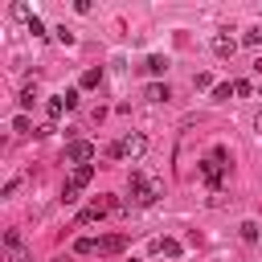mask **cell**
<instances>
[{
	"label": "cell",
	"instance_id": "15",
	"mask_svg": "<svg viewBox=\"0 0 262 262\" xmlns=\"http://www.w3.org/2000/svg\"><path fill=\"white\" fill-rule=\"evenodd\" d=\"M229 94H233V82H217V86H213V98H217V102H229Z\"/></svg>",
	"mask_w": 262,
	"mask_h": 262
},
{
	"label": "cell",
	"instance_id": "5",
	"mask_svg": "<svg viewBox=\"0 0 262 262\" xmlns=\"http://www.w3.org/2000/svg\"><path fill=\"white\" fill-rule=\"evenodd\" d=\"M66 160H70L74 168H82V164H90V160H94V143H86V139H74V143L66 147Z\"/></svg>",
	"mask_w": 262,
	"mask_h": 262
},
{
	"label": "cell",
	"instance_id": "16",
	"mask_svg": "<svg viewBox=\"0 0 262 262\" xmlns=\"http://www.w3.org/2000/svg\"><path fill=\"white\" fill-rule=\"evenodd\" d=\"M94 250H98L94 237H78V242H74V254H94Z\"/></svg>",
	"mask_w": 262,
	"mask_h": 262
},
{
	"label": "cell",
	"instance_id": "14",
	"mask_svg": "<svg viewBox=\"0 0 262 262\" xmlns=\"http://www.w3.org/2000/svg\"><path fill=\"white\" fill-rule=\"evenodd\" d=\"M237 233H242V242H258V221H242Z\"/></svg>",
	"mask_w": 262,
	"mask_h": 262
},
{
	"label": "cell",
	"instance_id": "4",
	"mask_svg": "<svg viewBox=\"0 0 262 262\" xmlns=\"http://www.w3.org/2000/svg\"><path fill=\"white\" fill-rule=\"evenodd\" d=\"M111 209H115V201H111V196H102V201H90V205H86V209L78 213V225H90V221H102V217H106Z\"/></svg>",
	"mask_w": 262,
	"mask_h": 262
},
{
	"label": "cell",
	"instance_id": "1",
	"mask_svg": "<svg viewBox=\"0 0 262 262\" xmlns=\"http://www.w3.org/2000/svg\"><path fill=\"white\" fill-rule=\"evenodd\" d=\"M115 160H139L143 151H147V139L139 135V131H131V135H123V139H115L111 147H106Z\"/></svg>",
	"mask_w": 262,
	"mask_h": 262
},
{
	"label": "cell",
	"instance_id": "10",
	"mask_svg": "<svg viewBox=\"0 0 262 262\" xmlns=\"http://www.w3.org/2000/svg\"><path fill=\"white\" fill-rule=\"evenodd\" d=\"M143 70H147V74H156V78H160V74H164V70H168V57H164V53H151V57H147V61H143Z\"/></svg>",
	"mask_w": 262,
	"mask_h": 262
},
{
	"label": "cell",
	"instance_id": "7",
	"mask_svg": "<svg viewBox=\"0 0 262 262\" xmlns=\"http://www.w3.org/2000/svg\"><path fill=\"white\" fill-rule=\"evenodd\" d=\"M66 111H70V102H66V98H61V94H53V98H49V102H45V115H49V123H57V119H61V115H66Z\"/></svg>",
	"mask_w": 262,
	"mask_h": 262
},
{
	"label": "cell",
	"instance_id": "12",
	"mask_svg": "<svg viewBox=\"0 0 262 262\" xmlns=\"http://www.w3.org/2000/svg\"><path fill=\"white\" fill-rule=\"evenodd\" d=\"M242 45H250V49H258V45H262V25H250V29L242 33Z\"/></svg>",
	"mask_w": 262,
	"mask_h": 262
},
{
	"label": "cell",
	"instance_id": "17",
	"mask_svg": "<svg viewBox=\"0 0 262 262\" xmlns=\"http://www.w3.org/2000/svg\"><path fill=\"white\" fill-rule=\"evenodd\" d=\"M37 102V82H29L25 90H20V106H33Z\"/></svg>",
	"mask_w": 262,
	"mask_h": 262
},
{
	"label": "cell",
	"instance_id": "3",
	"mask_svg": "<svg viewBox=\"0 0 262 262\" xmlns=\"http://www.w3.org/2000/svg\"><path fill=\"white\" fill-rule=\"evenodd\" d=\"M201 176H205V184H209V188H213V192H217V188H221V184H225V164H221V160H213V156H209V160H201Z\"/></svg>",
	"mask_w": 262,
	"mask_h": 262
},
{
	"label": "cell",
	"instance_id": "9",
	"mask_svg": "<svg viewBox=\"0 0 262 262\" xmlns=\"http://www.w3.org/2000/svg\"><path fill=\"white\" fill-rule=\"evenodd\" d=\"M123 246H127V237H123V233H111V237L98 242V254H119Z\"/></svg>",
	"mask_w": 262,
	"mask_h": 262
},
{
	"label": "cell",
	"instance_id": "18",
	"mask_svg": "<svg viewBox=\"0 0 262 262\" xmlns=\"http://www.w3.org/2000/svg\"><path fill=\"white\" fill-rule=\"evenodd\" d=\"M29 33H33V37H45V20H41V16H37V12H33V16H29Z\"/></svg>",
	"mask_w": 262,
	"mask_h": 262
},
{
	"label": "cell",
	"instance_id": "22",
	"mask_svg": "<svg viewBox=\"0 0 262 262\" xmlns=\"http://www.w3.org/2000/svg\"><path fill=\"white\" fill-rule=\"evenodd\" d=\"M4 246H8V250H20V233L8 229V233H4Z\"/></svg>",
	"mask_w": 262,
	"mask_h": 262
},
{
	"label": "cell",
	"instance_id": "20",
	"mask_svg": "<svg viewBox=\"0 0 262 262\" xmlns=\"http://www.w3.org/2000/svg\"><path fill=\"white\" fill-rule=\"evenodd\" d=\"M192 86H196V90H213V78H209V74H196Z\"/></svg>",
	"mask_w": 262,
	"mask_h": 262
},
{
	"label": "cell",
	"instance_id": "6",
	"mask_svg": "<svg viewBox=\"0 0 262 262\" xmlns=\"http://www.w3.org/2000/svg\"><path fill=\"white\" fill-rule=\"evenodd\" d=\"M151 250H156V254H164V258H180V242H176V237H156V242H151Z\"/></svg>",
	"mask_w": 262,
	"mask_h": 262
},
{
	"label": "cell",
	"instance_id": "19",
	"mask_svg": "<svg viewBox=\"0 0 262 262\" xmlns=\"http://www.w3.org/2000/svg\"><path fill=\"white\" fill-rule=\"evenodd\" d=\"M53 37H57V41H61V45H74V33H70V29H66V25H61V29H53Z\"/></svg>",
	"mask_w": 262,
	"mask_h": 262
},
{
	"label": "cell",
	"instance_id": "13",
	"mask_svg": "<svg viewBox=\"0 0 262 262\" xmlns=\"http://www.w3.org/2000/svg\"><path fill=\"white\" fill-rule=\"evenodd\" d=\"M98 82H102V66H90V70L82 74V86H86V90H94Z\"/></svg>",
	"mask_w": 262,
	"mask_h": 262
},
{
	"label": "cell",
	"instance_id": "24",
	"mask_svg": "<svg viewBox=\"0 0 262 262\" xmlns=\"http://www.w3.org/2000/svg\"><path fill=\"white\" fill-rule=\"evenodd\" d=\"M258 131H262V111H258Z\"/></svg>",
	"mask_w": 262,
	"mask_h": 262
},
{
	"label": "cell",
	"instance_id": "23",
	"mask_svg": "<svg viewBox=\"0 0 262 262\" xmlns=\"http://www.w3.org/2000/svg\"><path fill=\"white\" fill-rule=\"evenodd\" d=\"M12 127H16L20 135H29V119H25V115H16V119H12Z\"/></svg>",
	"mask_w": 262,
	"mask_h": 262
},
{
	"label": "cell",
	"instance_id": "2",
	"mask_svg": "<svg viewBox=\"0 0 262 262\" xmlns=\"http://www.w3.org/2000/svg\"><path fill=\"white\" fill-rule=\"evenodd\" d=\"M156 196H160V184L147 180L143 172H131V201L135 205H156Z\"/></svg>",
	"mask_w": 262,
	"mask_h": 262
},
{
	"label": "cell",
	"instance_id": "8",
	"mask_svg": "<svg viewBox=\"0 0 262 262\" xmlns=\"http://www.w3.org/2000/svg\"><path fill=\"white\" fill-rule=\"evenodd\" d=\"M213 53H217V57H233V53H237V41H233V37H213Z\"/></svg>",
	"mask_w": 262,
	"mask_h": 262
},
{
	"label": "cell",
	"instance_id": "21",
	"mask_svg": "<svg viewBox=\"0 0 262 262\" xmlns=\"http://www.w3.org/2000/svg\"><path fill=\"white\" fill-rule=\"evenodd\" d=\"M233 94H242V98H246V94H254V86H250L246 78H237V82H233Z\"/></svg>",
	"mask_w": 262,
	"mask_h": 262
},
{
	"label": "cell",
	"instance_id": "11",
	"mask_svg": "<svg viewBox=\"0 0 262 262\" xmlns=\"http://www.w3.org/2000/svg\"><path fill=\"white\" fill-rule=\"evenodd\" d=\"M147 98H151V102H168V98H172L168 82H151V86H147Z\"/></svg>",
	"mask_w": 262,
	"mask_h": 262
}]
</instances>
